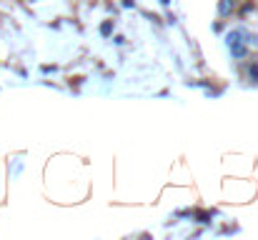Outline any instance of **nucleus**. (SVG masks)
<instances>
[{"label": "nucleus", "instance_id": "20e7f679", "mask_svg": "<svg viewBox=\"0 0 258 240\" xmlns=\"http://www.w3.org/2000/svg\"><path fill=\"white\" fill-rule=\"evenodd\" d=\"M198 220L201 223H211V213H198Z\"/></svg>", "mask_w": 258, "mask_h": 240}, {"label": "nucleus", "instance_id": "f257e3e1", "mask_svg": "<svg viewBox=\"0 0 258 240\" xmlns=\"http://www.w3.org/2000/svg\"><path fill=\"white\" fill-rule=\"evenodd\" d=\"M231 53H233V58H238V60H241V58H246V53H248V50H246V45H243V43H236V45H231Z\"/></svg>", "mask_w": 258, "mask_h": 240}, {"label": "nucleus", "instance_id": "39448f33", "mask_svg": "<svg viewBox=\"0 0 258 240\" xmlns=\"http://www.w3.org/2000/svg\"><path fill=\"white\" fill-rule=\"evenodd\" d=\"M251 78L258 83V63H253V65H251Z\"/></svg>", "mask_w": 258, "mask_h": 240}, {"label": "nucleus", "instance_id": "423d86ee", "mask_svg": "<svg viewBox=\"0 0 258 240\" xmlns=\"http://www.w3.org/2000/svg\"><path fill=\"white\" fill-rule=\"evenodd\" d=\"M251 8H253V3H246V5H243V8H241V15H246V13H248V10H251Z\"/></svg>", "mask_w": 258, "mask_h": 240}, {"label": "nucleus", "instance_id": "f03ea898", "mask_svg": "<svg viewBox=\"0 0 258 240\" xmlns=\"http://www.w3.org/2000/svg\"><path fill=\"white\" fill-rule=\"evenodd\" d=\"M238 0H221V5H218V13L221 15H228L231 10H233V5H236Z\"/></svg>", "mask_w": 258, "mask_h": 240}, {"label": "nucleus", "instance_id": "7ed1b4c3", "mask_svg": "<svg viewBox=\"0 0 258 240\" xmlns=\"http://www.w3.org/2000/svg\"><path fill=\"white\" fill-rule=\"evenodd\" d=\"M110 33H113V20H105V23L100 25V35H105V38H108Z\"/></svg>", "mask_w": 258, "mask_h": 240}]
</instances>
